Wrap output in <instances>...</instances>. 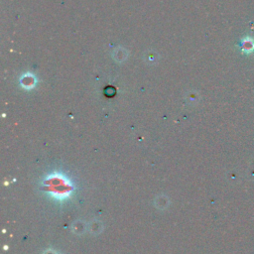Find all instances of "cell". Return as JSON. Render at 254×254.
<instances>
[{"instance_id": "1", "label": "cell", "mask_w": 254, "mask_h": 254, "mask_svg": "<svg viewBox=\"0 0 254 254\" xmlns=\"http://www.w3.org/2000/svg\"><path fill=\"white\" fill-rule=\"evenodd\" d=\"M241 50L245 54H252L254 52V39L251 37H246L241 42Z\"/></svg>"}]
</instances>
